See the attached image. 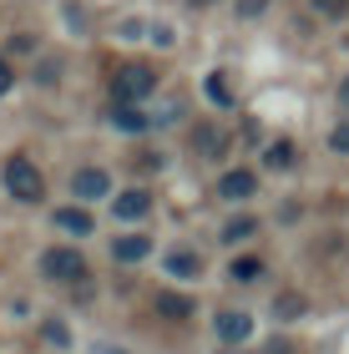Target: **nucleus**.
I'll list each match as a JSON object with an SVG mask.
<instances>
[{"instance_id": "1", "label": "nucleus", "mask_w": 349, "mask_h": 354, "mask_svg": "<svg viewBox=\"0 0 349 354\" xmlns=\"http://www.w3.org/2000/svg\"><path fill=\"white\" fill-rule=\"evenodd\" d=\"M41 279H51V283H76V279H86V259L76 248H46L41 253Z\"/></svg>"}, {"instance_id": "2", "label": "nucleus", "mask_w": 349, "mask_h": 354, "mask_svg": "<svg viewBox=\"0 0 349 354\" xmlns=\"http://www.w3.org/2000/svg\"><path fill=\"white\" fill-rule=\"evenodd\" d=\"M6 187H10V198H21V203H36L46 192V183H41V172H36L30 157H10L6 162Z\"/></svg>"}, {"instance_id": "3", "label": "nucleus", "mask_w": 349, "mask_h": 354, "mask_svg": "<svg viewBox=\"0 0 349 354\" xmlns=\"http://www.w3.org/2000/svg\"><path fill=\"white\" fill-rule=\"evenodd\" d=\"M152 86H157V76H152L147 66H122V71H117V86H112V91H117V102L137 106V102H142V96H147Z\"/></svg>"}, {"instance_id": "4", "label": "nucleus", "mask_w": 349, "mask_h": 354, "mask_svg": "<svg viewBox=\"0 0 349 354\" xmlns=\"http://www.w3.org/2000/svg\"><path fill=\"white\" fill-rule=\"evenodd\" d=\"M106 192H112V177H106L102 167H82V172H71V198L91 203V198H106Z\"/></svg>"}, {"instance_id": "5", "label": "nucleus", "mask_w": 349, "mask_h": 354, "mask_svg": "<svg viewBox=\"0 0 349 354\" xmlns=\"http://www.w3.org/2000/svg\"><path fill=\"white\" fill-rule=\"evenodd\" d=\"M152 309H157V319H172V324H182V319L198 314V304L187 299V294H172V288H162V294L152 299Z\"/></svg>"}, {"instance_id": "6", "label": "nucleus", "mask_w": 349, "mask_h": 354, "mask_svg": "<svg viewBox=\"0 0 349 354\" xmlns=\"http://www.w3.org/2000/svg\"><path fill=\"white\" fill-rule=\"evenodd\" d=\"M218 192H223V198H233V203H243V198H253V192H258V177H253L248 167H233V172H223Z\"/></svg>"}, {"instance_id": "7", "label": "nucleus", "mask_w": 349, "mask_h": 354, "mask_svg": "<svg viewBox=\"0 0 349 354\" xmlns=\"http://www.w3.org/2000/svg\"><path fill=\"white\" fill-rule=\"evenodd\" d=\"M193 147H198V157H223L228 132H223V127H213V122H202L198 132H193Z\"/></svg>"}, {"instance_id": "8", "label": "nucleus", "mask_w": 349, "mask_h": 354, "mask_svg": "<svg viewBox=\"0 0 349 354\" xmlns=\"http://www.w3.org/2000/svg\"><path fill=\"white\" fill-rule=\"evenodd\" d=\"M147 253H152V238H142V233H126V238L112 243V259L117 263H142Z\"/></svg>"}, {"instance_id": "9", "label": "nucleus", "mask_w": 349, "mask_h": 354, "mask_svg": "<svg viewBox=\"0 0 349 354\" xmlns=\"http://www.w3.org/2000/svg\"><path fill=\"white\" fill-rule=\"evenodd\" d=\"M56 228H61V233H76V238H91L97 223H91L86 207H61V213H56Z\"/></svg>"}, {"instance_id": "10", "label": "nucleus", "mask_w": 349, "mask_h": 354, "mask_svg": "<svg viewBox=\"0 0 349 354\" xmlns=\"http://www.w3.org/2000/svg\"><path fill=\"white\" fill-rule=\"evenodd\" d=\"M248 334H253V319H248V314H218V339L243 344Z\"/></svg>"}, {"instance_id": "11", "label": "nucleus", "mask_w": 349, "mask_h": 354, "mask_svg": "<svg viewBox=\"0 0 349 354\" xmlns=\"http://www.w3.org/2000/svg\"><path fill=\"white\" fill-rule=\"evenodd\" d=\"M147 207H152V198L142 187H132V192H122V198H117V218L137 223V218H147Z\"/></svg>"}, {"instance_id": "12", "label": "nucleus", "mask_w": 349, "mask_h": 354, "mask_svg": "<svg viewBox=\"0 0 349 354\" xmlns=\"http://www.w3.org/2000/svg\"><path fill=\"white\" fill-rule=\"evenodd\" d=\"M167 273H172V279H198L202 259H198V253H187V248H178V253H167Z\"/></svg>"}, {"instance_id": "13", "label": "nucleus", "mask_w": 349, "mask_h": 354, "mask_svg": "<svg viewBox=\"0 0 349 354\" xmlns=\"http://www.w3.org/2000/svg\"><path fill=\"white\" fill-rule=\"evenodd\" d=\"M112 127H122V132H147V111H142V106H126V102H117V111H112Z\"/></svg>"}, {"instance_id": "14", "label": "nucleus", "mask_w": 349, "mask_h": 354, "mask_svg": "<svg viewBox=\"0 0 349 354\" xmlns=\"http://www.w3.org/2000/svg\"><path fill=\"white\" fill-rule=\"evenodd\" d=\"M228 279H233V283H258V279H263V263H258V259H233V263H228Z\"/></svg>"}, {"instance_id": "15", "label": "nucleus", "mask_w": 349, "mask_h": 354, "mask_svg": "<svg viewBox=\"0 0 349 354\" xmlns=\"http://www.w3.org/2000/svg\"><path fill=\"white\" fill-rule=\"evenodd\" d=\"M253 233H258V223H253L248 213H243V218H228V228H223L228 243H243V238H253Z\"/></svg>"}, {"instance_id": "16", "label": "nucleus", "mask_w": 349, "mask_h": 354, "mask_svg": "<svg viewBox=\"0 0 349 354\" xmlns=\"http://www.w3.org/2000/svg\"><path fill=\"white\" fill-rule=\"evenodd\" d=\"M268 167H294V142H274L268 147Z\"/></svg>"}, {"instance_id": "17", "label": "nucleus", "mask_w": 349, "mask_h": 354, "mask_svg": "<svg viewBox=\"0 0 349 354\" xmlns=\"http://www.w3.org/2000/svg\"><path fill=\"white\" fill-rule=\"evenodd\" d=\"M208 96H213L218 106H228V102H233V91H228V82H223V76H208Z\"/></svg>"}, {"instance_id": "18", "label": "nucleus", "mask_w": 349, "mask_h": 354, "mask_svg": "<svg viewBox=\"0 0 349 354\" xmlns=\"http://www.w3.org/2000/svg\"><path fill=\"white\" fill-rule=\"evenodd\" d=\"M329 147H334V152H344V157H349V117H344V122L334 127V132H329Z\"/></svg>"}, {"instance_id": "19", "label": "nucleus", "mask_w": 349, "mask_h": 354, "mask_svg": "<svg viewBox=\"0 0 349 354\" xmlns=\"http://www.w3.org/2000/svg\"><path fill=\"white\" fill-rule=\"evenodd\" d=\"M314 6H319L324 15H344V10H349V0H314Z\"/></svg>"}, {"instance_id": "20", "label": "nucleus", "mask_w": 349, "mask_h": 354, "mask_svg": "<svg viewBox=\"0 0 349 354\" xmlns=\"http://www.w3.org/2000/svg\"><path fill=\"white\" fill-rule=\"evenodd\" d=\"M10 86H15V76H10V61L0 56V91H10Z\"/></svg>"}, {"instance_id": "21", "label": "nucleus", "mask_w": 349, "mask_h": 354, "mask_svg": "<svg viewBox=\"0 0 349 354\" xmlns=\"http://www.w3.org/2000/svg\"><path fill=\"white\" fill-rule=\"evenodd\" d=\"M339 102H344V106H349V76H344V86H339Z\"/></svg>"}, {"instance_id": "22", "label": "nucleus", "mask_w": 349, "mask_h": 354, "mask_svg": "<svg viewBox=\"0 0 349 354\" xmlns=\"http://www.w3.org/2000/svg\"><path fill=\"white\" fill-rule=\"evenodd\" d=\"M112 354H126V349H112Z\"/></svg>"}]
</instances>
